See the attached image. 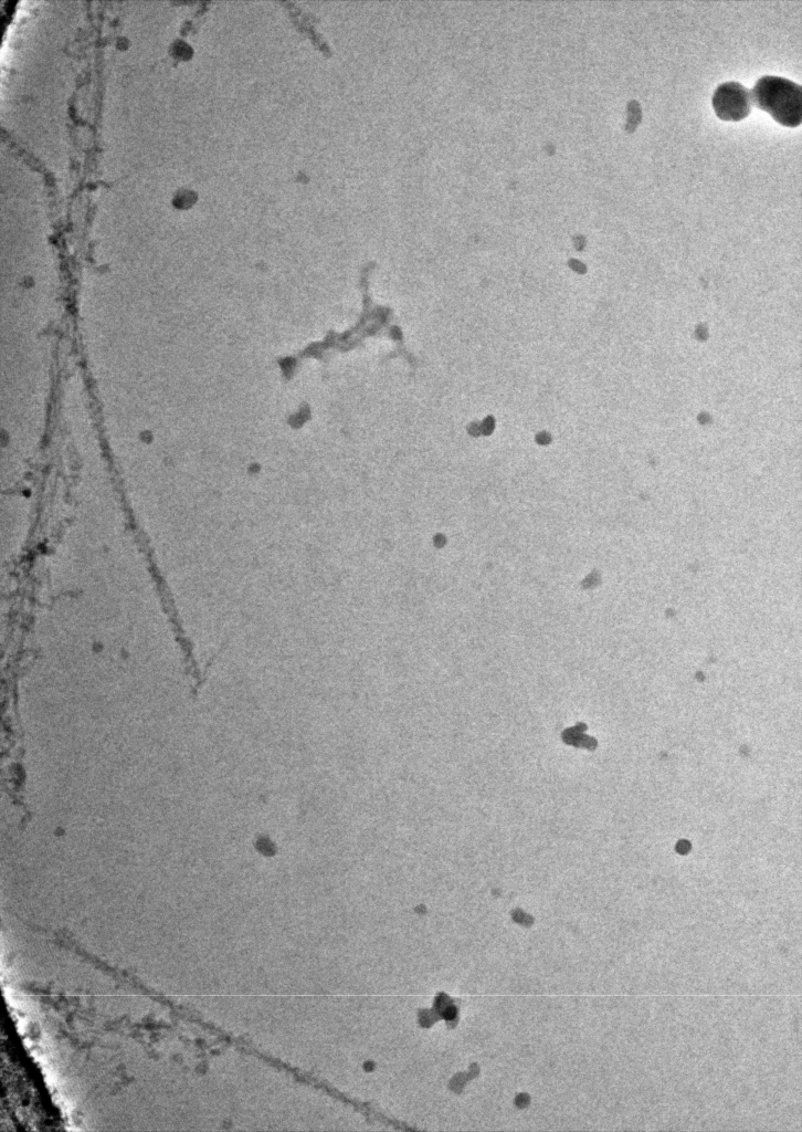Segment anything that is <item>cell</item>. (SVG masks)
I'll list each match as a JSON object with an SVG mask.
<instances>
[{"label": "cell", "mask_w": 802, "mask_h": 1132, "mask_svg": "<svg viewBox=\"0 0 802 1132\" xmlns=\"http://www.w3.org/2000/svg\"><path fill=\"white\" fill-rule=\"evenodd\" d=\"M751 102L775 122L796 127L802 118V88L793 81L774 75L760 77L753 85Z\"/></svg>", "instance_id": "cell-1"}, {"label": "cell", "mask_w": 802, "mask_h": 1132, "mask_svg": "<svg viewBox=\"0 0 802 1132\" xmlns=\"http://www.w3.org/2000/svg\"><path fill=\"white\" fill-rule=\"evenodd\" d=\"M711 104L716 115L728 122L746 118L752 106L750 92L734 81L725 82L716 88Z\"/></svg>", "instance_id": "cell-2"}]
</instances>
